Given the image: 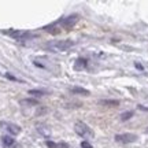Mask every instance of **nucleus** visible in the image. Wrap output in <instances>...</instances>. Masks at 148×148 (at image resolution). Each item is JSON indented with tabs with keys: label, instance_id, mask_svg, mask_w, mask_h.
I'll return each instance as SVG.
<instances>
[{
	"label": "nucleus",
	"instance_id": "obj_18",
	"mask_svg": "<svg viewBox=\"0 0 148 148\" xmlns=\"http://www.w3.org/2000/svg\"><path fill=\"white\" fill-rule=\"evenodd\" d=\"M138 108H140V110H145V111H148V108H147V107H144V106H138Z\"/></svg>",
	"mask_w": 148,
	"mask_h": 148
},
{
	"label": "nucleus",
	"instance_id": "obj_14",
	"mask_svg": "<svg viewBox=\"0 0 148 148\" xmlns=\"http://www.w3.org/2000/svg\"><path fill=\"white\" fill-rule=\"evenodd\" d=\"M21 104H29V106H37L38 101L33 100V99H25V100H21Z\"/></svg>",
	"mask_w": 148,
	"mask_h": 148
},
{
	"label": "nucleus",
	"instance_id": "obj_10",
	"mask_svg": "<svg viewBox=\"0 0 148 148\" xmlns=\"http://www.w3.org/2000/svg\"><path fill=\"white\" fill-rule=\"evenodd\" d=\"M14 141H15V140L11 137V136H3V137H1V144H3L4 147H11V145L14 144Z\"/></svg>",
	"mask_w": 148,
	"mask_h": 148
},
{
	"label": "nucleus",
	"instance_id": "obj_5",
	"mask_svg": "<svg viewBox=\"0 0 148 148\" xmlns=\"http://www.w3.org/2000/svg\"><path fill=\"white\" fill-rule=\"evenodd\" d=\"M5 34H8V36L14 37L15 40H26L29 37L32 36L29 32H25V30H16V29H11V30H7L4 32Z\"/></svg>",
	"mask_w": 148,
	"mask_h": 148
},
{
	"label": "nucleus",
	"instance_id": "obj_4",
	"mask_svg": "<svg viewBox=\"0 0 148 148\" xmlns=\"http://www.w3.org/2000/svg\"><path fill=\"white\" fill-rule=\"evenodd\" d=\"M115 141L121 144L134 143V141H137V134H134V133H121V134L115 136Z\"/></svg>",
	"mask_w": 148,
	"mask_h": 148
},
{
	"label": "nucleus",
	"instance_id": "obj_13",
	"mask_svg": "<svg viewBox=\"0 0 148 148\" xmlns=\"http://www.w3.org/2000/svg\"><path fill=\"white\" fill-rule=\"evenodd\" d=\"M133 111H125V112H122L121 114V121H127V119H130L133 116Z\"/></svg>",
	"mask_w": 148,
	"mask_h": 148
},
{
	"label": "nucleus",
	"instance_id": "obj_3",
	"mask_svg": "<svg viewBox=\"0 0 148 148\" xmlns=\"http://www.w3.org/2000/svg\"><path fill=\"white\" fill-rule=\"evenodd\" d=\"M79 21V15L78 14H71V15H67L64 16V18H60L59 21H56L55 23L58 25L60 29H71V27Z\"/></svg>",
	"mask_w": 148,
	"mask_h": 148
},
{
	"label": "nucleus",
	"instance_id": "obj_6",
	"mask_svg": "<svg viewBox=\"0 0 148 148\" xmlns=\"http://www.w3.org/2000/svg\"><path fill=\"white\" fill-rule=\"evenodd\" d=\"M0 125L3 126V129H5L7 132L10 133L11 136H16V134L21 133V127L15 125V123H12V122H1Z\"/></svg>",
	"mask_w": 148,
	"mask_h": 148
},
{
	"label": "nucleus",
	"instance_id": "obj_12",
	"mask_svg": "<svg viewBox=\"0 0 148 148\" xmlns=\"http://www.w3.org/2000/svg\"><path fill=\"white\" fill-rule=\"evenodd\" d=\"M100 104L110 106V107H116V106H119V101H118V100H101Z\"/></svg>",
	"mask_w": 148,
	"mask_h": 148
},
{
	"label": "nucleus",
	"instance_id": "obj_9",
	"mask_svg": "<svg viewBox=\"0 0 148 148\" xmlns=\"http://www.w3.org/2000/svg\"><path fill=\"white\" fill-rule=\"evenodd\" d=\"M70 92H73V93H75V95H85V96H88L90 93L88 89L81 88V86H73V88H70Z\"/></svg>",
	"mask_w": 148,
	"mask_h": 148
},
{
	"label": "nucleus",
	"instance_id": "obj_19",
	"mask_svg": "<svg viewBox=\"0 0 148 148\" xmlns=\"http://www.w3.org/2000/svg\"><path fill=\"white\" fill-rule=\"evenodd\" d=\"M145 133H147V134H148V127H147V129H145Z\"/></svg>",
	"mask_w": 148,
	"mask_h": 148
},
{
	"label": "nucleus",
	"instance_id": "obj_11",
	"mask_svg": "<svg viewBox=\"0 0 148 148\" xmlns=\"http://www.w3.org/2000/svg\"><path fill=\"white\" fill-rule=\"evenodd\" d=\"M29 95L44 96V95H48V90H44V89H30V90H29Z\"/></svg>",
	"mask_w": 148,
	"mask_h": 148
},
{
	"label": "nucleus",
	"instance_id": "obj_15",
	"mask_svg": "<svg viewBox=\"0 0 148 148\" xmlns=\"http://www.w3.org/2000/svg\"><path fill=\"white\" fill-rule=\"evenodd\" d=\"M47 147L48 148H59V144L53 143V141H47Z\"/></svg>",
	"mask_w": 148,
	"mask_h": 148
},
{
	"label": "nucleus",
	"instance_id": "obj_2",
	"mask_svg": "<svg viewBox=\"0 0 148 148\" xmlns=\"http://www.w3.org/2000/svg\"><path fill=\"white\" fill-rule=\"evenodd\" d=\"M74 130H75V133H77L78 136H81V137H84V138L95 137V132H93L86 123H84V122H81V121H77L74 123Z\"/></svg>",
	"mask_w": 148,
	"mask_h": 148
},
{
	"label": "nucleus",
	"instance_id": "obj_16",
	"mask_svg": "<svg viewBox=\"0 0 148 148\" xmlns=\"http://www.w3.org/2000/svg\"><path fill=\"white\" fill-rule=\"evenodd\" d=\"M81 148H93V147H92V144H89L88 141H82V143H81Z\"/></svg>",
	"mask_w": 148,
	"mask_h": 148
},
{
	"label": "nucleus",
	"instance_id": "obj_8",
	"mask_svg": "<svg viewBox=\"0 0 148 148\" xmlns=\"http://www.w3.org/2000/svg\"><path fill=\"white\" fill-rule=\"evenodd\" d=\"M37 130H38V133H40L41 136H44V137H49V136H51V129H49L47 125H38V126H37Z\"/></svg>",
	"mask_w": 148,
	"mask_h": 148
},
{
	"label": "nucleus",
	"instance_id": "obj_17",
	"mask_svg": "<svg viewBox=\"0 0 148 148\" xmlns=\"http://www.w3.org/2000/svg\"><path fill=\"white\" fill-rule=\"evenodd\" d=\"M136 67H137V69H140V70H143V66H141L140 63H136Z\"/></svg>",
	"mask_w": 148,
	"mask_h": 148
},
{
	"label": "nucleus",
	"instance_id": "obj_1",
	"mask_svg": "<svg viewBox=\"0 0 148 148\" xmlns=\"http://www.w3.org/2000/svg\"><path fill=\"white\" fill-rule=\"evenodd\" d=\"M73 45L74 41H71V40H56V41L48 42L45 48L52 52H63V51H67L69 48H71Z\"/></svg>",
	"mask_w": 148,
	"mask_h": 148
},
{
	"label": "nucleus",
	"instance_id": "obj_7",
	"mask_svg": "<svg viewBox=\"0 0 148 148\" xmlns=\"http://www.w3.org/2000/svg\"><path fill=\"white\" fill-rule=\"evenodd\" d=\"M86 60H85L84 58H78L75 62H74V70H77V71H79V70H84L85 67H86Z\"/></svg>",
	"mask_w": 148,
	"mask_h": 148
}]
</instances>
